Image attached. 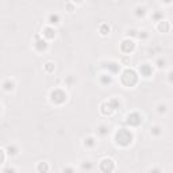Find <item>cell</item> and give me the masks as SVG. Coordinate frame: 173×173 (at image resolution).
I'll list each match as a JSON object with an SVG mask.
<instances>
[{
	"mask_svg": "<svg viewBox=\"0 0 173 173\" xmlns=\"http://www.w3.org/2000/svg\"><path fill=\"white\" fill-rule=\"evenodd\" d=\"M115 141H116L118 145L127 146L132 141V134L127 129H120L119 131H116V134H115Z\"/></svg>",
	"mask_w": 173,
	"mask_h": 173,
	"instance_id": "cell-1",
	"label": "cell"
},
{
	"mask_svg": "<svg viewBox=\"0 0 173 173\" xmlns=\"http://www.w3.org/2000/svg\"><path fill=\"white\" fill-rule=\"evenodd\" d=\"M137 81H138V76L132 69H126V70L122 73V83L125 85L131 86V85H134Z\"/></svg>",
	"mask_w": 173,
	"mask_h": 173,
	"instance_id": "cell-2",
	"label": "cell"
},
{
	"mask_svg": "<svg viewBox=\"0 0 173 173\" xmlns=\"http://www.w3.org/2000/svg\"><path fill=\"white\" fill-rule=\"evenodd\" d=\"M50 100L54 104H62L64 102H66V93L62 89H54L50 93Z\"/></svg>",
	"mask_w": 173,
	"mask_h": 173,
	"instance_id": "cell-3",
	"label": "cell"
},
{
	"mask_svg": "<svg viewBox=\"0 0 173 173\" xmlns=\"http://www.w3.org/2000/svg\"><path fill=\"white\" fill-rule=\"evenodd\" d=\"M141 122H142V116L137 112H132L127 116V123L130 126H138L141 125Z\"/></svg>",
	"mask_w": 173,
	"mask_h": 173,
	"instance_id": "cell-4",
	"label": "cell"
},
{
	"mask_svg": "<svg viewBox=\"0 0 173 173\" xmlns=\"http://www.w3.org/2000/svg\"><path fill=\"white\" fill-rule=\"evenodd\" d=\"M100 169L103 172H107V171H114V161L108 160V158H104V160L100 162Z\"/></svg>",
	"mask_w": 173,
	"mask_h": 173,
	"instance_id": "cell-5",
	"label": "cell"
},
{
	"mask_svg": "<svg viewBox=\"0 0 173 173\" xmlns=\"http://www.w3.org/2000/svg\"><path fill=\"white\" fill-rule=\"evenodd\" d=\"M35 49L38 51H43V50H46L47 49V42L45 41L43 38H39V37H37V39H35Z\"/></svg>",
	"mask_w": 173,
	"mask_h": 173,
	"instance_id": "cell-6",
	"label": "cell"
},
{
	"mask_svg": "<svg viewBox=\"0 0 173 173\" xmlns=\"http://www.w3.org/2000/svg\"><path fill=\"white\" fill-rule=\"evenodd\" d=\"M120 46H122V50L123 51H125V53H130V51H131L132 50V49H134V42H132L131 41V39H125V41H123L122 42V45H120Z\"/></svg>",
	"mask_w": 173,
	"mask_h": 173,
	"instance_id": "cell-7",
	"label": "cell"
},
{
	"mask_svg": "<svg viewBox=\"0 0 173 173\" xmlns=\"http://www.w3.org/2000/svg\"><path fill=\"white\" fill-rule=\"evenodd\" d=\"M139 72H141V74L142 76H150V74L153 73V69H152V66L149 65V64H143V65H141V68H139Z\"/></svg>",
	"mask_w": 173,
	"mask_h": 173,
	"instance_id": "cell-8",
	"label": "cell"
},
{
	"mask_svg": "<svg viewBox=\"0 0 173 173\" xmlns=\"http://www.w3.org/2000/svg\"><path fill=\"white\" fill-rule=\"evenodd\" d=\"M43 37H45V38H49V39L54 38V37H56V30H54L53 27H47V28H45V33H43Z\"/></svg>",
	"mask_w": 173,
	"mask_h": 173,
	"instance_id": "cell-9",
	"label": "cell"
},
{
	"mask_svg": "<svg viewBox=\"0 0 173 173\" xmlns=\"http://www.w3.org/2000/svg\"><path fill=\"white\" fill-rule=\"evenodd\" d=\"M14 88H15V83L11 81V80H5V81L3 83V89H4V91L10 92V91H12Z\"/></svg>",
	"mask_w": 173,
	"mask_h": 173,
	"instance_id": "cell-10",
	"label": "cell"
},
{
	"mask_svg": "<svg viewBox=\"0 0 173 173\" xmlns=\"http://www.w3.org/2000/svg\"><path fill=\"white\" fill-rule=\"evenodd\" d=\"M150 132L153 135H155V137H158V135L162 134V127L155 125V126H153V127H150Z\"/></svg>",
	"mask_w": 173,
	"mask_h": 173,
	"instance_id": "cell-11",
	"label": "cell"
},
{
	"mask_svg": "<svg viewBox=\"0 0 173 173\" xmlns=\"http://www.w3.org/2000/svg\"><path fill=\"white\" fill-rule=\"evenodd\" d=\"M158 23H160V24H158V30H160V31L165 33V31H168V30H169V23L166 22V21H164V22H162V21H160Z\"/></svg>",
	"mask_w": 173,
	"mask_h": 173,
	"instance_id": "cell-12",
	"label": "cell"
},
{
	"mask_svg": "<svg viewBox=\"0 0 173 173\" xmlns=\"http://www.w3.org/2000/svg\"><path fill=\"white\" fill-rule=\"evenodd\" d=\"M107 69H109L112 73H118V72H119V65H118L116 62H108Z\"/></svg>",
	"mask_w": 173,
	"mask_h": 173,
	"instance_id": "cell-13",
	"label": "cell"
},
{
	"mask_svg": "<svg viewBox=\"0 0 173 173\" xmlns=\"http://www.w3.org/2000/svg\"><path fill=\"white\" fill-rule=\"evenodd\" d=\"M97 134L99 135H102V137H104V135H107L108 134V127L106 125H102V126H99L97 127Z\"/></svg>",
	"mask_w": 173,
	"mask_h": 173,
	"instance_id": "cell-14",
	"label": "cell"
},
{
	"mask_svg": "<svg viewBox=\"0 0 173 173\" xmlns=\"http://www.w3.org/2000/svg\"><path fill=\"white\" fill-rule=\"evenodd\" d=\"M5 150H7V153L10 155H16V154H18V148H16L15 145H8Z\"/></svg>",
	"mask_w": 173,
	"mask_h": 173,
	"instance_id": "cell-15",
	"label": "cell"
},
{
	"mask_svg": "<svg viewBox=\"0 0 173 173\" xmlns=\"http://www.w3.org/2000/svg\"><path fill=\"white\" fill-rule=\"evenodd\" d=\"M100 81H102L103 85H107V84H111L112 79L109 74H102V77H100Z\"/></svg>",
	"mask_w": 173,
	"mask_h": 173,
	"instance_id": "cell-16",
	"label": "cell"
},
{
	"mask_svg": "<svg viewBox=\"0 0 173 173\" xmlns=\"http://www.w3.org/2000/svg\"><path fill=\"white\" fill-rule=\"evenodd\" d=\"M49 23H50V24H58L60 23V16L57 15V14H51V15L49 16Z\"/></svg>",
	"mask_w": 173,
	"mask_h": 173,
	"instance_id": "cell-17",
	"label": "cell"
},
{
	"mask_svg": "<svg viewBox=\"0 0 173 173\" xmlns=\"http://www.w3.org/2000/svg\"><path fill=\"white\" fill-rule=\"evenodd\" d=\"M84 145H85V146H88V148H93V146L96 145V141H95V138H93V137H88V138H85Z\"/></svg>",
	"mask_w": 173,
	"mask_h": 173,
	"instance_id": "cell-18",
	"label": "cell"
},
{
	"mask_svg": "<svg viewBox=\"0 0 173 173\" xmlns=\"http://www.w3.org/2000/svg\"><path fill=\"white\" fill-rule=\"evenodd\" d=\"M146 14V8L145 7H137L135 8V15L139 18V16H143Z\"/></svg>",
	"mask_w": 173,
	"mask_h": 173,
	"instance_id": "cell-19",
	"label": "cell"
},
{
	"mask_svg": "<svg viewBox=\"0 0 173 173\" xmlns=\"http://www.w3.org/2000/svg\"><path fill=\"white\" fill-rule=\"evenodd\" d=\"M108 33H109V27L107 24H103L102 27H100V34H102V35H107Z\"/></svg>",
	"mask_w": 173,
	"mask_h": 173,
	"instance_id": "cell-20",
	"label": "cell"
},
{
	"mask_svg": "<svg viewBox=\"0 0 173 173\" xmlns=\"http://www.w3.org/2000/svg\"><path fill=\"white\" fill-rule=\"evenodd\" d=\"M166 109H168L166 104H158V106H157V111L160 112V114H165Z\"/></svg>",
	"mask_w": 173,
	"mask_h": 173,
	"instance_id": "cell-21",
	"label": "cell"
},
{
	"mask_svg": "<svg viewBox=\"0 0 173 173\" xmlns=\"http://www.w3.org/2000/svg\"><path fill=\"white\" fill-rule=\"evenodd\" d=\"M166 65V60L165 58H158L157 60V66L158 68H164Z\"/></svg>",
	"mask_w": 173,
	"mask_h": 173,
	"instance_id": "cell-22",
	"label": "cell"
},
{
	"mask_svg": "<svg viewBox=\"0 0 173 173\" xmlns=\"http://www.w3.org/2000/svg\"><path fill=\"white\" fill-rule=\"evenodd\" d=\"M47 166H46V164L45 162H41V164H39V166H38V171L39 172H42V171H47Z\"/></svg>",
	"mask_w": 173,
	"mask_h": 173,
	"instance_id": "cell-23",
	"label": "cell"
},
{
	"mask_svg": "<svg viewBox=\"0 0 173 173\" xmlns=\"http://www.w3.org/2000/svg\"><path fill=\"white\" fill-rule=\"evenodd\" d=\"M45 69H46V70H47V72H51V70H53V69H54V65L51 64V62H47V64L45 65Z\"/></svg>",
	"mask_w": 173,
	"mask_h": 173,
	"instance_id": "cell-24",
	"label": "cell"
},
{
	"mask_svg": "<svg viewBox=\"0 0 173 173\" xmlns=\"http://www.w3.org/2000/svg\"><path fill=\"white\" fill-rule=\"evenodd\" d=\"M89 164H83V166H81V169H88V171H91L92 169V164H91V161H88Z\"/></svg>",
	"mask_w": 173,
	"mask_h": 173,
	"instance_id": "cell-25",
	"label": "cell"
},
{
	"mask_svg": "<svg viewBox=\"0 0 173 173\" xmlns=\"http://www.w3.org/2000/svg\"><path fill=\"white\" fill-rule=\"evenodd\" d=\"M154 21H157V22H160V21H162V14H154Z\"/></svg>",
	"mask_w": 173,
	"mask_h": 173,
	"instance_id": "cell-26",
	"label": "cell"
},
{
	"mask_svg": "<svg viewBox=\"0 0 173 173\" xmlns=\"http://www.w3.org/2000/svg\"><path fill=\"white\" fill-rule=\"evenodd\" d=\"M138 37H139V38H146V37H148V33H146V31H139V34H137Z\"/></svg>",
	"mask_w": 173,
	"mask_h": 173,
	"instance_id": "cell-27",
	"label": "cell"
},
{
	"mask_svg": "<svg viewBox=\"0 0 173 173\" xmlns=\"http://www.w3.org/2000/svg\"><path fill=\"white\" fill-rule=\"evenodd\" d=\"M3 158H4V157H3V150H0V162L3 161Z\"/></svg>",
	"mask_w": 173,
	"mask_h": 173,
	"instance_id": "cell-28",
	"label": "cell"
},
{
	"mask_svg": "<svg viewBox=\"0 0 173 173\" xmlns=\"http://www.w3.org/2000/svg\"><path fill=\"white\" fill-rule=\"evenodd\" d=\"M73 2H74V3H83L84 0H73Z\"/></svg>",
	"mask_w": 173,
	"mask_h": 173,
	"instance_id": "cell-29",
	"label": "cell"
},
{
	"mask_svg": "<svg viewBox=\"0 0 173 173\" xmlns=\"http://www.w3.org/2000/svg\"><path fill=\"white\" fill-rule=\"evenodd\" d=\"M164 2H165V3H171L172 0H164Z\"/></svg>",
	"mask_w": 173,
	"mask_h": 173,
	"instance_id": "cell-30",
	"label": "cell"
},
{
	"mask_svg": "<svg viewBox=\"0 0 173 173\" xmlns=\"http://www.w3.org/2000/svg\"><path fill=\"white\" fill-rule=\"evenodd\" d=\"M0 111H2V106H0Z\"/></svg>",
	"mask_w": 173,
	"mask_h": 173,
	"instance_id": "cell-31",
	"label": "cell"
}]
</instances>
